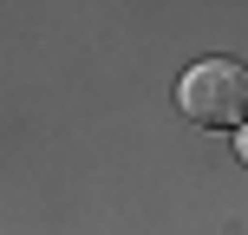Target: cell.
<instances>
[{
	"mask_svg": "<svg viewBox=\"0 0 248 235\" xmlns=\"http://www.w3.org/2000/svg\"><path fill=\"white\" fill-rule=\"evenodd\" d=\"M176 105L202 131H242L248 124V65L242 59H196L176 85Z\"/></svg>",
	"mask_w": 248,
	"mask_h": 235,
	"instance_id": "obj_1",
	"label": "cell"
},
{
	"mask_svg": "<svg viewBox=\"0 0 248 235\" xmlns=\"http://www.w3.org/2000/svg\"><path fill=\"white\" fill-rule=\"evenodd\" d=\"M235 157L248 163V124H242V131H235Z\"/></svg>",
	"mask_w": 248,
	"mask_h": 235,
	"instance_id": "obj_2",
	"label": "cell"
}]
</instances>
